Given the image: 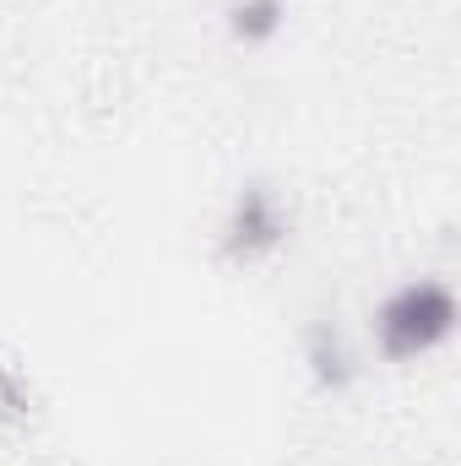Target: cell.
<instances>
[{"label": "cell", "mask_w": 461, "mask_h": 466, "mask_svg": "<svg viewBox=\"0 0 461 466\" xmlns=\"http://www.w3.org/2000/svg\"><path fill=\"white\" fill-rule=\"evenodd\" d=\"M461 326V299L456 288L435 271L402 277L396 288H385L369 309V348L380 363H418L429 352H440Z\"/></svg>", "instance_id": "6da1fadb"}, {"label": "cell", "mask_w": 461, "mask_h": 466, "mask_svg": "<svg viewBox=\"0 0 461 466\" xmlns=\"http://www.w3.org/2000/svg\"><path fill=\"white\" fill-rule=\"evenodd\" d=\"M288 244H293V207L277 190V179L266 174L239 179L223 207V223H218V260L233 271H255L277 260Z\"/></svg>", "instance_id": "7a4b0ae2"}, {"label": "cell", "mask_w": 461, "mask_h": 466, "mask_svg": "<svg viewBox=\"0 0 461 466\" xmlns=\"http://www.w3.org/2000/svg\"><path fill=\"white\" fill-rule=\"evenodd\" d=\"M299 358H304V374H310V385L321 396H347L358 385V374H364V358H358V348H353V337H347V326L337 315H315L304 326Z\"/></svg>", "instance_id": "3957f363"}, {"label": "cell", "mask_w": 461, "mask_h": 466, "mask_svg": "<svg viewBox=\"0 0 461 466\" xmlns=\"http://www.w3.org/2000/svg\"><path fill=\"white\" fill-rule=\"evenodd\" d=\"M223 27L239 49H271L288 27V0H229Z\"/></svg>", "instance_id": "277c9868"}, {"label": "cell", "mask_w": 461, "mask_h": 466, "mask_svg": "<svg viewBox=\"0 0 461 466\" xmlns=\"http://www.w3.org/2000/svg\"><path fill=\"white\" fill-rule=\"evenodd\" d=\"M33 418V385L22 369L0 363V423H27Z\"/></svg>", "instance_id": "5b68a950"}]
</instances>
